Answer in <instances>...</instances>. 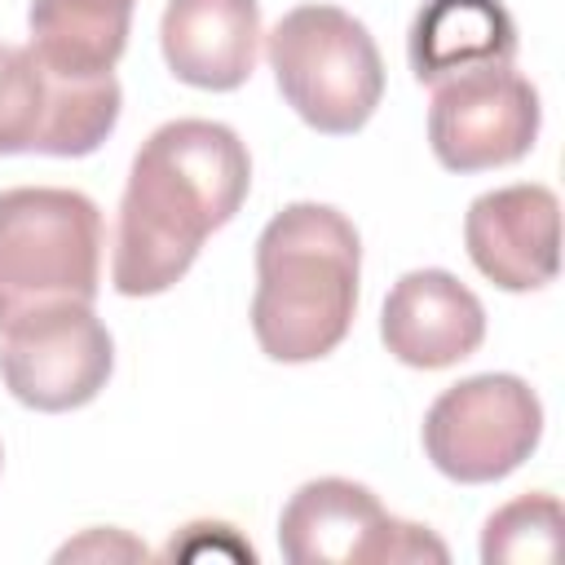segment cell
Listing matches in <instances>:
<instances>
[{
  "instance_id": "1",
  "label": "cell",
  "mask_w": 565,
  "mask_h": 565,
  "mask_svg": "<svg viewBox=\"0 0 565 565\" xmlns=\"http://www.w3.org/2000/svg\"><path fill=\"white\" fill-rule=\"evenodd\" d=\"M252 185V159L234 128L216 119L159 124L132 154L115 216L110 282L119 296L168 291L199 256L203 238L234 221Z\"/></svg>"
},
{
  "instance_id": "2",
  "label": "cell",
  "mask_w": 565,
  "mask_h": 565,
  "mask_svg": "<svg viewBox=\"0 0 565 565\" xmlns=\"http://www.w3.org/2000/svg\"><path fill=\"white\" fill-rule=\"evenodd\" d=\"M362 238L327 203L282 207L256 238L252 331L274 362H318L353 327Z\"/></svg>"
},
{
  "instance_id": "3",
  "label": "cell",
  "mask_w": 565,
  "mask_h": 565,
  "mask_svg": "<svg viewBox=\"0 0 565 565\" xmlns=\"http://www.w3.org/2000/svg\"><path fill=\"white\" fill-rule=\"evenodd\" d=\"M102 212L62 185L0 190V327L49 305H93L102 282Z\"/></svg>"
},
{
  "instance_id": "4",
  "label": "cell",
  "mask_w": 565,
  "mask_h": 565,
  "mask_svg": "<svg viewBox=\"0 0 565 565\" xmlns=\"http://www.w3.org/2000/svg\"><path fill=\"white\" fill-rule=\"evenodd\" d=\"M269 71L287 106L318 132H358L384 97V62L371 31L340 4H300L265 35Z\"/></svg>"
},
{
  "instance_id": "5",
  "label": "cell",
  "mask_w": 565,
  "mask_h": 565,
  "mask_svg": "<svg viewBox=\"0 0 565 565\" xmlns=\"http://www.w3.org/2000/svg\"><path fill=\"white\" fill-rule=\"evenodd\" d=\"M543 437V406L521 375L486 371L450 384L424 415V455L463 486L516 472Z\"/></svg>"
},
{
  "instance_id": "6",
  "label": "cell",
  "mask_w": 565,
  "mask_h": 565,
  "mask_svg": "<svg viewBox=\"0 0 565 565\" xmlns=\"http://www.w3.org/2000/svg\"><path fill=\"white\" fill-rule=\"evenodd\" d=\"M278 547L291 565H397L446 561V543L415 521H397L384 503L344 477L305 481L282 516Z\"/></svg>"
},
{
  "instance_id": "7",
  "label": "cell",
  "mask_w": 565,
  "mask_h": 565,
  "mask_svg": "<svg viewBox=\"0 0 565 565\" xmlns=\"http://www.w3.org/2000/svg\"><path fill=\"white\" fill-rule=\"evenodd\" d=\"M119 79H71L35 62L31 49L0 44V154H93L119 124Z\"/></svg>"
},
{
  "instance_id": "8",
  "label": "cell",
  "mask_w": 565,
  "mask_h": 565,
  "mask_svg": "<svg viewBox=\"0 0 565 565\" xmlns=\"http://www.w3.org/2000/svg\"><path fill=\"white\" fill-rule=\"evenodd\" d=\"M115 366V340L93 305H49L0 327V380L31 411L88 406Z\"/></svg>"
},
{
  "instance_id": "9",
  "label": "cell",
  "mask_w": 565,
  "mask_h": 565,
  "mask_svg": "<svg viewBox=\"0 0 565 565\" xmlns=\"http://www.w3.org/2000/svg\"><path fill=\"white\" fill-rule=\"evenodd\" d=\"M539 137V93L512 66H477L433 84L428 146L450 172H486L530 154Z\"/></svg>"
},
{
  "instance_id": "10",
  "label": "cell",
  "mask_w": 565,
  "mask_h": 565,
  "mask_svg": "<svg viewBox=\"0 0 565 565\" xmlns=\"http://www.w3.org/2000/svg\"><path fill=\"white\" fill-rule=\"evenodd\" d=\"M463 243L472 265L503 291H534L561 265V203L547 185L516 181L468 203Z\"/></svg>"
},
{
  "instance_id": "11",
  "label": "cell",
  "mask_w": 565,
  "mask_h": 565,
  "mask_svg": "<svg viewBox=\"0 0 565 565\" xmlns=\"http://www.w3.org/2000/svg\"><path fill=\"white\" fill-rule=\"evenodd\" d=\"M380 340L388 353L419 371H441L472 358L486 340V309L481 300L446 269H411L393 282Z\"/></svg>"
},
{
  "instance_id": "12",
  "label": "cell",
  "mask_w": 565,
  "mask_h": 565,
  "mask_svg": "<svg viewBox=\"0 0 565 565\" xmlns=\"http://www.w3.org/2000/svg\"><path fill=\"white\" fill-rule=\"evenodd\" d=\"M163 62L181 84L230 93L256 71L260 4L256 0H168L159 22Z\"/></svg>"
},
{
  "instance_id": "13",
  "label": "cell",
  "mask_w": 565,
  "mask_h": 565,
  "mask_svg": "<svg viewBox=\"0 0 565 565\" xmlns=\"http://www.w3.org/2000/svg\"><path fill=\"white\" fill-rule=\"evenodd\" d=\"M406 53L419 84H441L477 66H512L516 22L499 0H428L411 22Z\"/></svg>"
},
{
  "instance_id": "14",
  "label": "cell",
  "mask_w": 565,
  "mask_h": 565,
  "mask_svg": "<svg viewBox=\"0 0 565 565\" xmlns=\"http://www.w3.org/2000/svg\"><path fill=\"white\" fill-rule=\"evenodd\" d=\"M31 53L40 66L71 79L115 75L128 49L132 0H31Z\"/></svg>"
},
{
  "instance_id": "15",
  "label": "cell",
  "mask_w": 565,
  "mask_h": 565,
  "mask_svg": "<svg viewBox=\"0 0 565 565\" xmlns=\"http://www.w3.org/2000/svg\"><path fill=\"white\" fill-rule=\"evenodd\" d=\"M556 547H561V503L543 490L503 503L481 530V561L486 565L552 561Z\"/></svg>"
},
{
  "instance_id": "16",
  "label": "cell",
  "mask_w": 565,
  "mask_h": 565,
  "mask_svg": "<svg viewBox=\"0 0 565 565\" xmlns=\"http://www.w3.org/2000/svg\"><path fill=\"white\" fill-rule=\"evenodd\" d=\"M88 552H97V556H102V552H106V556H110V552H119V556H146V547H110V534H102V530H93V534L79 539V543H66L57 556L66 561V556H88Z\"/></svg>"
},
{
  "instance_id": "17",
  "label": "cell",
  "mask_w": 565,
  "mask_h": 565,
  "mask_svg": "<svg viewBox=\"0 0 565 565\" xmlns=\"http://www.w3.org/2000/svg\"><path fill=\"white\" fill-rule=\"evenodd\" d=\"M0 459H4V455H0Z\"/></svg>"
}]
</instances>
